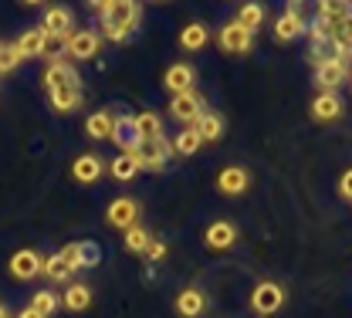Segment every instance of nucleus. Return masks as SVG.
I'll list each match as a JSON object with an SVG mask.
<instances>
[{"mask_svg": "<svg viewBox=\"0 0 352 318\" xmlns=\"http://www.w3.org/2000/svg\"><path fill=\"white\" fill-rule=\"evenodd\" d=\"M204 112H207V105H204V95L200 91H183V95L170 98V115H173L176 122H183V129L193 126Z\"/></svg>", "mask_w": 352, "mask_h": 318, "instance_id": "nucleus-6", "label": "nucleus"}, {"mask_svg": "<svg viewBox=\"0 0 352 318\" xmlns=\"http://www.w3.org/2000/svg\"><path fill=\"white\" fill-rule=\"evenodd\" d=\"M210 45V31L204 21H190L183 31H179V47L183 51H200V47Z\"/></svg>", "mask_w": 352, "mask_h": 318, "instance_id": "nucleus-24", "label": "nucleus"}, {"mask_svg": "<svg viewBox=\"0 0 352 318\" xmlns=\"http://www.w3.org/2000/svg\"><path fill=\"white\" fill-rule=\"evenodd\" d=\"M112 142H116L122 152H129V156L139 149V136H135L132 115H116V122H112Z\"/></svg>", "mask_w": 352, "mask_h": 318, "instance_id": "nucleus-20", "label": "nucleus"}, {"mask_svg": "<svg viewBox=\"0 0 352 318\" xmlns=\"http://www.w3.org/2000/svg\"><path fill=\"white\" fill-rule=\"evenodd\" d=\"M332 47H352V14H346L342 21H336V27H332Z\"/></svg>", "mask_w": 352, "mask_h": 318, "instance_id": "nucleus-35", "label": "nucleus"}, {"mask_svg": "<svg viewBox=\"0 0 352 318\" xmlns=\"http://www.w3.org/2000/svg\"><path fill=\"white\" fill-rule=\"evenodd\" d=\"M82 98H85V91H58V95H47V105L54 112L68 115V112H78L82 109Z\"/></svg>", "mask_w": 352, "mask_h": 318, "instance_id": "nucleus-28", "label": "nucleus"}, {"mask_svg": "<svg viewBox=\"0 0 352 318\" xmlns=\"http://www.w3.org/2000/svg\"><path fill=\"white\" fill-rule=\"evenodd\" d=\"M197 85V68L186 65V61H173L163 75V89L173 91V95H183V91H193Z\"/></svg>", "mask_w": 352, "mask_h": 318, "instance_id": "nucleus-16", "label": "nucleus"}, {"mask_svg": "<svg viewBox=\"0 0 352 318\" xmlns=\"http://www.w3.org/2000/svg\"><path fill=\"white\" fill-rule=\"evenodd\" d=\"M41 264H44V258L34 251V247H21V251L10 254L7 274H10L14 281H34V277L41 274Z\"/></svg>", "mask_w": 352, "mask_h": 318, "instance_id": "nucleus-7", "label": "nucleus"}, {"mask_svg": "<svg viewBox=\"0 0 352 318\" xmlns=\"http://www.w3.org/2000/svg\"><path fill=\"white\" fill-rule=\"evenodd\" d=\"M149 240H153V237H149V230L139 227V224L126 230V251H129V254H142V251L149 247Z\"/></svg>", "mask_w": 352, "mask_h": 318, "instance_id": "nucleus-33", "label": "nucleus"}, {"mask_svg": "<svg viewBox=\"0 0 352 318\" xmlns=\"http://www.w3.org/2000/svg\"><path fill=\"white\" fill-rule=\"evenodd\" d=\"M139 24H142V3H135V0H112L109 10L102 14V38L122 45V41H129L132 34L139 31Z\"/></svg>", "mask_w": 352, "mask_h": 318, "instance_id": "nucleus-1", "label": "nucleus"}, {"mask_svg": "<svg viewBox=\"0 0 352 318\" xmlns=\"http://www.w3.org/2000/svg\"><path fill=\"white\" fill-rule=\"evenodd\" d=\"M44 45H47V34H44L41 27H28L14 41V47L21 51V58H44Z\"/></svg>", "mask_w": 352, "mask_h": 318, "instance_id": "nucleus-22", "label": "nucleus"}, {"mask_svg": "<svg viewBox=\"0 0 352 318\" xmlns=\"http://www.w3.org/2000/svg\"><path fill=\"white\" fill-rule=\"evenodd\" d=\"M41 82H44V91H47V95H58V91H82V75H78L75 65H68L65 58H61V61H47Z\"/></svg>", "mask_w": 352, "mask_h": 318, "instance_id": "nucleus-2", "label": "nucleus"}, {"mask_svg": "<svg viewBox=\"0 0 352 318\" xmlns=\"http://www.w3.org/2000/svg\"><path fill=\"white\" fill-rule=\"evenodd\" d=\"M285 288L278 284V281H258L254 284V291H251V312L261 318H271L278 315L281 308H285Z\"/></svg>", "mask_w": 352, "mask_h": 318, "instance_id": "nucleus-3", "label": "nucleus"}, {"mask_svg": "<svg viewBox=\"0 0 352 318\" xmlns=\"http://www.w3.org/2000/svg\"><path fill=\"white\" fill-rule=\"evenodd\" d=\"M24 58H21V51L10 45H0V75H10V71H17V65H21Z\"/></svg>", "mask_w": 352, "mask_h": 318, "instance_id": "nucleus-36", "label": "nucleus"}, {"mask_svg": "<svg viewBox=\"0 0 352 318\" xmlns=\"http://www.w3.org/2000/svg\"><path fill=\"white\" fill-rule=\"evenodd\" d=\"M82 247V268H98L102 264V247L95 240H78Z\"/></svg>", "mask_w": 352, "mask_h": 318, "instance_id": "nucleus-37", "label": "nucleus"}, {"mask_svg": "<svg viewBox=\"0 0 352 318\" xmlns=\"http://www.w3.org/2000/svg\"><path fill=\"white\" fill-rule=\"evenodd\" d=\"M173 308L179 318H204L207 315V295H204V288H197V284L183 288V291L176 295Z\"/></svg>", "mask_w": 352, "mask_h": 318, "instance_id": "nucleus-14", "label": "nucleus"}, {"mask_svg": "<svg viewBox=\"0 0 352 318\" xmlns=\"http://www.w3.org/2000/svg\"><path fill=\"white\" fill-rule=\"evenodd\" d=\"M132 122H135L139 142L166 139V126H163V115H160V112H139V115H132Z\"/></svg>", "mask_w": 352, "mask_h": 318, "instance_id": "nucleus-19", "label": "nucleus"}, {"mask_svg": "<svg viewBox=\"0 0 352 318\" xmlns=\"http://www.w3.org/2000/svg\"><path fill=\"white\" fill-rule=\"evenodd\" d=\"M58 254H61V261H65V264H68L72 271H82V247H78V240L65 244V247H61Z\"/></svg>", "mask_w": 352, "mask_h": 318, "instance_id": "nucleus-38", "label": "nucleus"}, {"mask_svg": "<svg viewBox=\"0 0 352 318\" xmlns=\"http://www.w3.org/2000/svg\"><path fill=\"white\" fill-rule=\"evenodd\" d=\"M112 122H116V112H109V109H98V112H91L85 119V136L95 139V142H102V139H112Z\"/></svg>", "mask_w": 352, "mask_h": 318, "instance_id": "nucleus-21", "label": "nucleus"}, {"mask_svg": "<svg viewBox=\"0 0 352 318\" xmlns=\"http://www.w3.org/2000/svg\"><path fill=\"white\" fill-rule=\"evenodd\" d=\"M98 47H102V34L91 31V27H82V31H72V38L65 45V54L75 58V61H88V58L98 54Z\"/></svg>", "mask_w": 352, "mask_h": 318, "instance_id": "nucleus-11", "label": "nucleus"}, {"mask_svg": "<svg viewBox=\"0 0 352 318\" xmlns=\"http://www.w3.org/2000/svg\"><path fill=\"white\" fill-rule=\"evenodd\" d=\"M346 14H352L349 3H339V0H322V3H318V17H322V21H332V24H336V21H342Z\"/></svg>", "mask_w": 352, "mask_h": 318, "instance_id": "nucleus-34", "label": "nucleus"}, {"mask_svg": "<svg viewBox=\"0 0 352 318\" xmlns=\"http://www.w3.org/2000/svg\"><path fill=\"white\" fill-rule=\"evenodd\" d=\"M142 258L153 261V264H160V261L166 258V240H149V247L142 251Z\"/></svg>", "mask_w": 352, "mask_h": 318, "instance_id": "nucleus-39", "label": "nucleus"}, {"mask_svg": "<svg viewBox=\"0 0 352 318\" xmlns=\"http://www.w3.org/2000/svg\"><path fill=\"white\" fill-rule=\"evenodd\" d=\"M0 318H14V315H10V308H7L3 302H0Z\"/></svg>", "mask_w": 352, "mask_h": 318, "instance_id": "nucleus-42", "label": "nucleus"}, {"mask_svg": "<svg viewBox=\"0 0 352 318\" xmlns=\"http://www.w3.org/2000/svg\"><path fill=\"white\" fill-rule=\"evenodd\" d=\"M339 193H342V200H349L352 203V170L342 173V180H339Z\"/></svg>", "mask_w": 352, "mask_h": 318, "instance_id": "nucleus-40", "label": "nucleus"}, {"mask_svg": "<svg viewBox=\"0 0 352 318\" xmlns=\"http://www.w3.org/2000/svg\"><path fill=\"white\" fill-rule=\"evenodd\" d=\"M31 308L38 312V315H54L58 308H61V298L51 291V288H44V291H34V298H31Z\"/></svg>", "mask_w": 352, "mask_h": 318, "instance_id": "nucleus-31", "label": "nucleus"}, {"mask_svg": "<svg viewBox=\"0 0 352 318\" xmlns=\"http://www.w3.org/2000/svg\"><path fill=\"white\" fill-rule=\"evenodd\" d=\"M342 112H346V102L336 91H318L311 98V119L315 122H336V119H342Z\"/></svg>", "mask_w": 352, "mask_h": 318, "instance_id": "nucleus-15", "label": "nucleus"}, {"mask_svg": "<svg viewBox=\"0 0 352 318\" xmlns=\"http://www.w3.org/2000/svg\"><path fill=\"white\" fill-rule=\"evenodd\" d=\"M305 34V17H302V3H288L285 14L274 21V41L278 45H288L295 38Z\"/></svg>", "mask_w": 352, "mask_h": 318, "instance_id": "nucleus-8", "label": "nucleus"}, {"mask_svg": "<svg viewBox=\"0 0 352 318\" xmlns=\"http://www.w3.org/2000/svg\"><path fill=\"white\" fill-rule=\"evenodd\" d=\"M349 82H352V75H349Z\"/></svg>", "mask_w": 352, "mask_h": 318, "instance_id": "nucleus-43", "label": "nucleus"}, {"mask_svg": "<svg viewBox=\"0 0 352 318\" xmlns=\"http://www.w3.org/2000/svg\"><path fill=\"white\" fill-rule=\"evenodd\" d=\"M173 156V146L170 139H153V142H139V149L132 152V159L139 163V170H149V173H160Z\"/></svg>", "mask_w": 352, "mask_h": 318, "instance_id": "nucleus-4", "label": "nucleus"}, {"mask_svg": "<svg viewBox=\"0 0 352 318\" xmlns=\"http://www.w3.org/2000/svg\"><path fill=\"white\" fill-rule=\"evenodd\" d=\"M88 305H91V288L82 284V281H72L61 295V308L65 312H85Z\"/></svg>", "mask_w": 352, "mask_h": 318, "instance_id": "nucleus-23", "label": "nucleus"}, {"mask_svg": "<svg viewBox=\"0 0 352 318\" xmlns=\"http://www.w3.org/2000/svg\"><path fill=\"white\" fill-rule=\"evenodd\" d=\"M170 146H173V152H179V156H193L204 142H200V136H197V129H193V126H186V129H179V133H176V139L170 142Z\"/></svg>", "mask_w": 352, "mask_h": 318, "instance_id": "nucleus-30", "label": "nucleus"}, {"mask_svg": "<svg viewBox=\"0 0 352 318\" xmlns=\"http://www.w3.org/2000/svg\"><path fill=\"white\" fill-rule=\"evenodd\" d=\"M264 17H267V10H264V3H258V0H248V3L237 7V24L244 31H251V34L264 24Z\"/></svg>", "mask_w": 352, "mask_h": 318, "instance_id": "nucleus-26", "label": "nucleus"}, {"mask_svg": "<svg viewBox=\"0 0 352 318\" xmlns=\"http://www.w3.org/2000/svg\"><path fill=\"white\" fill-rule=\"evenodd\" d=\"M105 170H109V177H112V180H119V183H129V180H135V177L142 173V170H139V163L132 159L129 152H119Z\"/></svg>", "mask_w": 352, "mask_h": 318, "instance_id": "nucleus-27", "label": "nucleus"}, {"mask_svg": "<svg viewBox=\"0 0 352 318\" xmlns=\"http://www.w3.org/2000/svg\"><path fill=\"white\" fill-rule=\"evenodd\" d=\"M251 190V170L248 166H223L217 173L220 196H244Z\"/></svg>", "mask_w": 352, "mask_h": 318, "instance_id": "nucleus-10", "label": "nucleus"}, {"mask_svg": "<svg viewBox=\"0 0 352 318\" xmlns=\"http://www.w3.org/2000/svg\"><path fill=\"white\" fill-rule=\"evenodd\" d=\"M14 318H44V315H38V312H34V308L28 305V308H21V312H17Z\"/></svg>", "mask_w": 352, "mask_h": 318, "instance_id": "nucleus-41", "label": "nucleus"}, {"mask_svg": "<svg viewBox=\"0 0 352 318\" xmlns=\"http://www.w3.org/2000/svg\"><path fill=\"white\" fill-rule=\"evenodd\" d=\"M41 274L47 277V281H54V284H61V281H72V268L61 261V254H47L44 258V264H41Z\"/></svg>", "mask_w": 352, "mask_h": 318, "instance_id": "nucleus-29", "label": "nucleus"}, {"mask_svg": "<svg viewBox=\"0 0 352 318\" xmlns=\"http://www.w3.org/2000/svg\"><path fill=\"white\" fill-rule=\"evenodd\" d=\"M72 177L78 183H85V186L98 183L105 177V159H102L98 152H82V156L72 163Z\"/></svg>", "mask_w": 352, "mask_h": 318, "instance_id": "nucleus-18", "label": "nucleus"}, {"mask_svg": "<svg viewBox=\"0 0 352 318\" xmlns=\"http://www.w3.org/2000/svg\"><path fill=\"white\" fill-rule=\"evenodd\" d=\"M237 237H241V230H237L234 220H214V224H207V230H204V244L210 251H230L237 244Z\"/></svg>", "mask_w": 352, "mask_h": 318, "instance_id": "nucleus-13", "label": "nucleus"}, {"mask_svg": "<svg viewBox=\"0 0 352 318\" xmlns=\"http://www.w3.org/2000/svg\"><path fill=\"white\" fill-rule=\"evenodd\" d=\"M193 129H197L200 142H217L227 126H223V115H220V112H204V115L193 122Z\"/></svg>", "mask_w": 352, "mask_h": 318, "instance_id": "nucleus-25", "label": "nucleus"}, {"mask_svg": "<svg viewBox=\"0 0 352 318\" xmlns=\"http://www.w3.org/2000/svg\"><path fill=\"white\" fill-rule=\"evenodd\" d=\"M41 31L47 34V38H72V31H75V17H72V10L61 7V3H51V7L44 10Z\"/></svg>", "mask_w": 352, "mask_h": 318, "instance_id": "nucleus-12", "label": "nucleus"}, {"mask_svg": "<svg viewBox=\"0 0 352 318\" xmlns=\"http://www.w3.org/2000/svg\"><path fill=\"white\" fill-rule=\"evenodd\" d=\"M332 21H322V17H315L311 24H305V34L311 45H332Z\"/></svg>", "mask_w": 352, "mask_h": 318, "instance_id": "nucleus-32", "label": "nucleus"}, {"mask_svg": "<svg viewBox=\"0 0 352 318\" xmlns=\"http://www.w3.org/2000/svg\"><path fill=\"white\" fill-rule=\"evenodd\" d=\"M139 214H142V207H139L135 196H116V200L109 203V210H105V224L126 234L129 227L139 224Z\"/></svg>", "mask_w": 352, "mask_h": 318, "instance_id": "nucleus-5", "label": "nucleus"}, {"mask_svg": "<svg viewBox=\"0 0 352 318\" xmlns=\"http://www.w3.org/2000/svg\"><path fill=\"white\" fill-rule=\"evenodd\" d=\"M346 82H349V71L336 58H329V61H322L315 68V89L318 91H336V89H342Z\"/></svg>", "mask_w": 352, "mask_h": 318, "instance_id": "nucleus-17", "label": "nucleus"}, {"mask_svg": "<svg viewBox=\"0 0 352 318\" xmlns=\"http://www.w3.org/2000/svg\"><path fill=\"white\" fill-rule=\"evenodd\" d=\"M217 45H220V51H227V54H248V51L254 47V34L244 31L237 21H230V24H223L217 31Z\"/></svg>", "mask_w": 352, "mask_h": 318, "instance_id": "nucleus-9", "label": "nucleus"}]
</instances>
